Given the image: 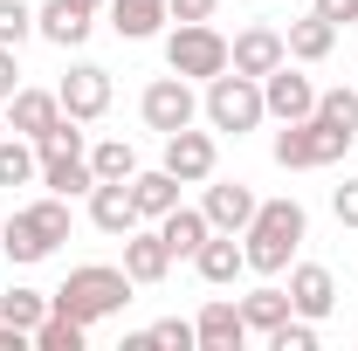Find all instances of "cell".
I'll use <instances>...</instances> for the list:
<instances>
[{"label": "cell", "instance_id": "5", "mask_svg": "<svg viewBox=\"0 0 358 351\" xmlns=\"http://www.w3.org/2000/svg\"><path fill=\"white\" fill-rule=\"evenodd\" d=\"M35 152H42V186L48 193H90L96 186V173H90V145H83V131H76V117H62L48 138H35Z\"/></svg>", "mask_w": 358, "mask_h": 351}, {"label": "cell", "instance_id": "35", "mask_svg": "<svg viewBox=\"0 0 358 351\" xmlns=\"http://www.w3.org/2000/svg\"><path fill=\"white\" fill-rule=\"evenodd\" d=\"M310 14H324L331 28H352V21H358V0H317Z\"/></svg>", "mask_w": 358, "mask_h": 351}, {"label": "cell", "instance_id": "16", "mask_svg": "<svg viewBox=\"0 0 358 351\" xmlns=\"http://www.w3.org/2000/svg\"><path fill=\"white\" fill-rule=\"evenodd\" d=\"M193 338H200V351H241V345H248L241 303H227V296L200 303V317H193Z\"/></svg>", "mask_w": 358, "mask_h": 351}, {"label": "cell", "instance_id": "8", "mask_svg": "<svg viewBox=\"0 0 358 351\" xmlns=\"http://www.w3.org/2000/svg\"><path fill=\"white\" fill-rule=\"evenodd\" d=\"M166 173L179 179V186H200V179H214V166H221V145H214V131H173L166 138V159H159Z\"/></svg>", "mask_w": 358, "mask_h": 351}, {"label": "cell", "instance_id": "11", "mask_svg": "<svg viewBox=\"0 0 358 351\" xmlns=\"http://www.w3.org/2000/svg\"><path fill=\"white\" fill-rule=\"evenodd\" d=\"M275 62H289V42H282L275 28H262V21H255V28H241V35L227 42V69H241V76H255V83H262Z\"/></svg>", "mask_w": 358, "mask_h": 351}, {"label": "cell", "instance_id": "17", "mask_svg": "<svg viewBox=\"0 0 358 351\" xmlns=\"http://www.w3.org/2000/svg\"><path fill=\"white\" fill-rule=\"evenodd\" d=\"M90 227H103V234H131L138 227L131 179H96V186H90Z\"/></svg>", "mask_w": 358, "mask_h": 351}, {"label": "cell", "instance_id": "19", "mask_svg": "<svg viewBox=\"0 0 358 351\" xmlns=\"http://www.w3.org/2000/svg\"><path fill=\"white\" fill-rule=\"evenodd\" d=\"M193 268H200V282H214V289H227L234 275H248L241 234H207V241H200V255H193Z\"/></svg>", "mask_w": 358, "mask_h": 351}, {"label": "cell", "instance_id": "10", "mask_svg": "<svg viewBox=\"0 0 358 351\" xmlns=\"http://www.w3.org/2000/svg\"><path fill=\"white\" fill-rule=\"evenodd\" d=\"M55 96H62V110H69L76 124H96V117L110 110V69H96V62H76V69L55 83Z\"/></svg>", "mask_w": 358, "mask_h": 351}, {"label": "cell", "instance_id": "6", "mask_svg": "<svg viewBox=\"0 0 358 351\" xmlns=\"http://www.w3.org/2000/svg\"><path fill=\"white\" fill-rule=\"evenodd\" d=\"M166 69L186 76V83H214L227 69V35L214 21H179L173 35H166Z\"/></svg>", "mask_w": 358, "mask_h": 351}, {"label": "cell", "instance_id": "26", "mask_svg": "<svg viewBox=\"0 0 358 351\" xmlns=\"http://www.w3.org/2000/svg\"><path fill=\"white\" fill-rule=\"evenodd\" d=\"M0 255H7V262H21V268H28V262H48L55 248H48L42 234H35V220H28V214H14V220H7V227H0Z\"/></svg>", "mask_w": 358, "mask_h": 351}, {"label": "cell", "instance_id": "20", "mask_svg": "<svg viewBox=\"0 0 358 351\" xmlns=\"http://www.w3.org/2000/svg\"><path fill=\"white\" fill-rule=\"evenodd\" d=\"M166 21H173L166 0H110V28H117V42H152V35H166Z\"/></svg>", "mask_w": 358, "mask_h": 351}, {"label": "cell", "instance_id": "34", "mask_svg": "<svg viewBox=\"0 0 358 351\" xmlns=\"http://www.w3.org/2000/svg\"><path fill=\"white\" fill-rule=\"evenodd\" d=\"M331 214L345 220V227H358V179H345V186L331 193Z\"/></svg>", "mask_w": 358, "mask_h": 351}, {"label": "cell", "instance_id": "22", "mask_svg": "<svg viewBox=\"0 0 358 351\" xmlns=\"http://www.w3.org/2000/svg\"><path fill=\"white\" fill-rule=\"evenodd\" d=\"M131 200H138V220H159L179 207V179L166 166H152V173H131Z\"/></svg>", "mask_w": 358, "mask_h": 351}, {"label": "cell", "instance_id": "7", "mask_svg": "<svg viewBox=\"0 0 358 351\" xmlns=\"http://www.w3.org/2000/svg\"><path fill=\"white\" fill-rule=\"evenodd\" d=\"M138 117H145V131L173 138V131H186V124L200 117V96H193L186 76H152L145 96H138Z\"/></svg>", "mask_w": 358, "mask_h": 351}, {"label": "cell", "instance_id": "28", "mask_svg": "<svg viewBox=\"0 0 358 351\" xmlns=\"http://www.w3.org/2000/svg\"><path fill=\"white\" fill-rule=\"evenodd\" d=\"M90 324H76V317H62V310H48L42 324H35V351H83Z\"/></svg>", "mask_w": 358, "mask_h": 351}, {"label": "cell", "instance_id": "18", "mask_svg": "<svg viewBox=\"0 0 358 351\" xmlns=\"http://www.w3.org/2000/svg\"><path fill=\"white\" fill-rule=\"evenodd\" d=\"M90 14H96V7H83V0H48L42 14H35V35H42V42H55V48H83L90 28H96Z\"/></svg>", "mask_w": 358, "mask_h": 351}, {"label": "cell", "instance_id": "27", "mask_svg": "<svg viewBox=\"0 0 358 351\" xmlns=\"http://www.w3.org/2000/svg\"><path fill=\"white\" fill-rule=\"evenodd\" d=\"M21 214L35 220V234H42L48 248H62V241H69V200H62V193H48V200H28Z\"/></svg>", "mask_w": 358, "mask_h": 351}, {"label": "cell", "instance_id": "36", "mask_svg": "<svg viewBox=\"0 0 358 351\" xmlns=\"http://www.w3.org/2000/svg\"><path fill=\"white\" fill-rule=\"evenodd\" d=\"M14 89H21V55H14V48L0 42V103H7Z\"/></svg>", "mask_w": 358, "mask_h": 351}, {"label": "cell", "instance_id": "3", "mask_svg": "<svg viewBox=\"0 0 358 351\" xmlns=\"http://www.w3.org/2000/svg\"><path fill=\"white\" fill-rule=\"evenodd\" d=\"M200 117H207L214 131H227V138H248V131L268 117L262 83H255V76H241V69H221V76L207 83V96H200Z\"/></svg>", "mask_w": 358, "mask_h": 351}, {"label": "cell", "instance_id": "9", "mask_svg": "<svg viewBox=\"0 0 358 351\" xmlns=\"http://www.w3.org/2000/svg\"><path fill=\"white\" fill-rule=\"evenodd\" d=\"M262 103H268V117H275V124H296V117H310V110H317V83L303 76V69L275 62V69L262 76Z\"/></svg>", "mask_w": 358, "mask_h": 351}, {"label": "cell", "instance_id": "4", "mask_svg": "<svg viewBox=\"0 0 358 351\" xmlns=\"http://www.w3.org/2000/svg\"><path fill=\"white\" fill-rule=\"evenodd\" d=\"M268 152H275L282 173H310V166H338V159L352 152V131H338V124H324V117H296V124L275 131Z\"/></svg>", "mask_w": 358, "mask_h": 351}, {"label": "cell", "instance_id": "29", "mask_svg": "<svg viewBox=\"0 0 358 351\" xmlns=\"http://www.w3.org/2000/svg\"><path fill=\"white\" fill-rule=\"evenodd\" d=\"M90 173H96V179H131L138 173V152L124 145V138H96V145H90Z\"/></svg>", "mask_w": 358, "mask_h": 351}, {"label": "cell", "instance_id": "25", "mask_svg": "<svg viewBox=\"0 0 358 351\" xmlns=\"http://www.w3.org/2000/svg\"><path fill=\"white\" fill-rule=\"evenodd\" d=\"M28 179H42V152H35V138L7 131L0 138V186H28Z\"/></svg>", "mask_w": 358, "mask_h": 351}, {"label": "cell", "instance_id": "32", "mask_svg": "<svg viewBox=\"0 0 358 351\" xmlns=\"http://www.w3.org/2000/svg\"><path fill=\"white\" fill-rule=\"evenodd\" d=\"M28 35H35V7H28V0H0V42L21 48Z\"/></svg>", "mask_w": 358, "mask_h": 351}, {"label": "cell", "instance_id": "15", "mask_svg": "<svg viewBox=\"0 0 358 351\" xmlns=\"http://www.w3.org/2000/svg\"><path fill=\"white\" fill-rule=\"evenodd\" d=\"M124 275H131L138 289H152V282L173 275V248H166L159 227H131V234H124Z\"/></svg>", "mask_w": 358, "mask_h": 351}, {"label": "cell", "instance_id": "23", "mask_svg": "<svg viewBox=\"0 0 358 351\" xmlns=\"http://www.w3.org/2000/svg\"><path fill=\"white\" fill-rule=\"evenodd\" d=\"M289 62H324L331 48H338V28L324 21V14H303V21H289Z\"/></svg>", "mask_w": 358, "mask_h": 351}, {"label": "cell", "instance_id": "21", "mask_svg": "<svg viewBox=\"0 0 358 351\" xmlns=\"http://www.w3.org/2000/svg\"><path fill=\"white\" fill-rule=\"evenodd\" d=\"M159 234H166V248H173V262H193L200 255V241L214 234L200 207H173V214H159Z\"/></svg>", "mask_w": 358, "mask_h": 351}, {"label": "cell", "instance_id": "38", "mask_svg": "<svg viewBox=\"0 0 358 351\" xmlns=\"http://www.w3.org/2000/svg\"><path fill=\"white\" fill-rule=\"evenodd\" d=\"M83 7H110V0H83Z\"/></svg>", "mask_w": 358, "mask_h": 351}, {"label": "cell", "instance_id": "39", "mask_svg": "<svg viewBox=\"0 0 358 351\" xmlns=\"http://www.w3.org/2000/svg\"><path fill=\"white\" fill-rule=\"evenodd\" d=\"M0 138H7V117H0Z\"/></svg>", "mask_w": 358, "mask_h": 351}, {"label": "cell", "instance_id": "2", "mask_svg": "<svg viewBox=\"0 0 358 351\" xmlns=\"http://www.w3.org/2000/svg\"><path fill=\"white\" fill-rule=\"evenodd\" d=\"M131 275L110 262H83L62 275V289L48 296V310H62V317H76V324H103V317H117V310L131 303Z\"/></svg>", "mask_w": 358, "mask_h": 351}, {"label": "cell", "instance_id": "31", "mask_svg": "<svg viewBox=\"0 0 358 351\" xmlns=\"http://www.w3.org/2000/svg\"><path fill=\"white\" fill-rule=\"evenodd\" d=\"M42 317H48V296H42V289H7V296H0V324H21V331H35Z\"/></svg>", "mask_w": 358, "mask_h": 351}, {"label": "cell", "instance_id": "33", "mask_svg": "<svg viewBox=\"0 0 358 351\" xmlns=\"http://www.w3.org/2000/svg\"><path fill=\"white\" fill-rule=\"evenodd\" d=\"M145 338H152V345H166V351H200V338H193V324H186V317H159Z\"/></svg>", "mask_w": 358, "mask_h": 351}, {"label": "cell", "instance_id": "14", "mask_svg": "<svg viewBox=\"0 0 358 351\" xmlns=\"http://www.w3.org/2000/svg\"><path fill=\"white\" fill-rule=\"evenodd\" d=\"M255 186H241V179H221V186H207V200H200V214H207V227L214 234H241L248 220H255Z\"/></svg>", "mask_w": 358, "mask_h": 351}, {"label": "cell", "instance_id": "37", "mask_svg": "<svg viewBox=\"0 0 358 351\" xmlns=\"http://www.w3.org/2000/svg\"><path fill=\"white\" fill-rule=\"evenodd\" d=\"M166 7H173V21H214L221 0H166Z\"/></svg>", "mask_w": 358, "mask_h": 351}, {"label": "cell", "instance_id": "30", "mask_svg": "<svg viewBox=\"0 0 358 351\" xmlns=\"http://www.w3.org/2000/svg\"><path fill=\"white\" fill-rule=\"evenodd\" d=\"M310 117H324V124H338V131L358 138V89H345V83H338V89H317V110H310Z\"/></svg>", "mask_w": 358, "mask_h": 351}, {"label": "cell", "instance_id": "12", "mask_svg": "<svg viewBox=\"0 0 358 351\" xmlns=\"http://www.w3.org/2000/svg\"><path fill=\"white\" fill-rule=\"evenodd\" d=\"M289 310L310 317V324H324V317L338 310V275H331L324 262H296L289 268Z\"/></svg>", "mask_w": 358, "mask_h": 351}, {"label": "cell", "instance_id": "13", "mask_svg": "<svg viewBox=\"0 0 358 351\" xmlns=\"http://www.w3.org/2000/svg\"><path fill=\"white\" fill-rule=\"evenodd\" d=\"M62 117H69V110H62L55 89H28V83H21L14 96H7V131H21V138H48Z\"/></svg>", "mask_w": 358, "mask_h": 351}, {"label": "cell", "instance_id": "24", "mask_svg": "<svg viewBox=\"0 0 358 351\" xmlns=\"http://www.w3.org/2000/svg\"><path fill=\"white\" fill-rule=\"evenodd\" d=\"M282 317H289V289H275V282H262V289L241 296V324H248V338H268Z\"/></svg>", "mask_w": 358, "mask_h": 351}, {"label": "cell", "instance_id": "1", "mask_svg": "<svg viewBox=\"0 0 358 351\" xmlns=\"http://www.w3.org/2000/svg\"><path fill=\"white\" fill-rule=\"evenodd\" d=\"M303 234H310V214L282 193V200H262L255 220L241 227V255H248V275H282L289 255L303 248Z\"/></svg>", "mask_w": 358, "mask_h": 351}]
</instances>
